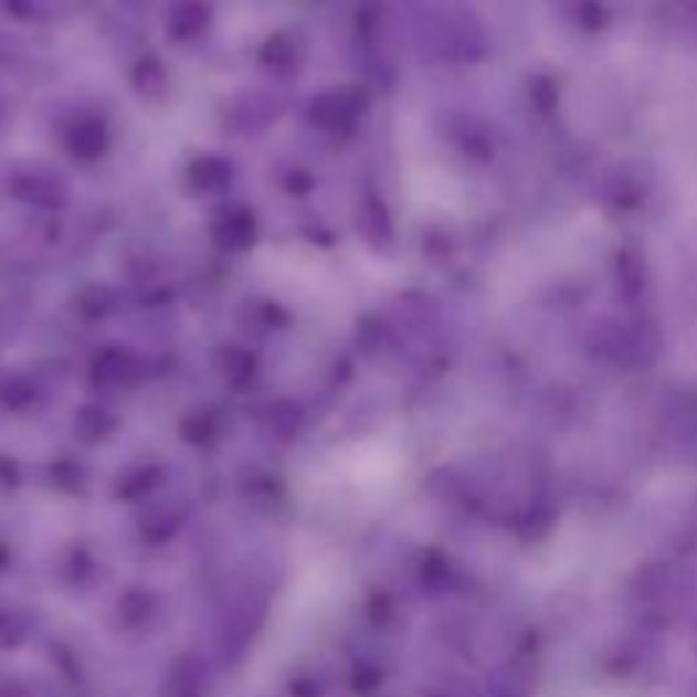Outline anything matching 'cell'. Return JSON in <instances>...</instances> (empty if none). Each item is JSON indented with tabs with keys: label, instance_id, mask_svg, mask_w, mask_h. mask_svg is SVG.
Here are the masks:
<instances>
[{
	"label": "cell",
	"instance_id": "6da1fadb",
	"mask_svg": "<svg viewBox=\"0 0 697 697\" xmlns=\"http://www.w3.org/2000/svg\"><path fill=\"white\" fill-rule=\"evenodd\" d=\"M230 178H232L230 167H226L224 161H219V158H199V161L194 163V169H191V180H194L197 189H202V191L224 189Z\"/></svg>",
	"mask_w": 697,
	"mask_h": 697
},
{
	"label": "cell",
	"instance_id": "7a4b0ae2",
	"mask_svg": "<svg viewBox=\"0 0 697 697\" xmlns=\"http://www.w3.org/2000/svg\"><path fill=\"white\" fill-rule=\"evenodd\" d=\"M104 142H107L104 128L96 126V123H82V126L74 128L72 139H68L72 154L80 158H96L104 150Z\"/></svg>",
	"mask_w": 697,
	"mask_h": 697
},
{
	"label": "cell",
	"instance_id": "3957f363",
	"mask_svg": "<svg viewBox=\"0 0 697 697\" xmlns=\"http://www.w3.org/2000/svg\"><path fill=\"white\" fill-rule=\"evenodd\" d=\"M251 237H254V226L243 213L226 215L224 224L219 226V240L226 249H243V245H249Z\"/></svg>",
	"mask_w": 697,
	"mask_h": 697
},
{
	"label": "cell",
	"instance_id": "277c9868",
	"mask_svg": "<svg viewBox=\"0 0 697 697\" xmlns=\"http://www.w3.org/2000/svg\"><path fill=\"white\" fill-rule=\"evenodd\" d=\"M204 25V9L194 0H183L172 9V28L178 36H194L199 28Z\"/></svg>",
	"mask_w": 697,
	"mask_h": 697
},
{
	"label": "cell",
	"instance_id": "5b68a950",
	"mask_svg": "<svg viewBox=\"0 0 697 697\" xmlns=\"http://www.w3.org/2000/svg\"><path fill=\"white\" fill-rule=\"evenodd\" d=\"M314 117L321 126H344L349 120V102L344 96H325L314 107Z\"/></svg>",
	"mask_w": 697,
	"mask_h": 697
},
{
	"label": "cell",
	"instance_id": "8992f818",
	"mask_svg": "<svg viewBox=\"0 0 697 697\" xmlns=\"http://www.w3.org/2000/svg\"><path fill=\"white\" fill-rule=\"evenodd\" d=\"M28 202L41 204V208H52V204L63 202V191L57 183H50V180H28L25 183V194Z\"/></svg>",
	"mask_w": 697,
	"mask_h": 697
},
{
	"label": "cell",
	"instance_id": "52a82bcc",
	"mask_svg": "<svg viewBox=\"0 0 697 697\" xmlns=\"http://www.w3.org/2000/svg\"><path fill=\"white\" fill-rule=\"evenodd\" d=\"M163 82H167V77H163V72L156 66L154 61H148L137 72V87L145 93V96H156V93L163 87Z\"/></svg>",
	"mask_w": 697,
	"mask_h": 697
},
{
	"label": "cell",
	"instance_id": "ba28073f",
	"mask_svg": "<svg viewBox=\"0 0 697 697\" xmlns=\"http://www.w3.org/2000/svg\"><path fill=\"white\" fill-rule=\"evenodd\" d=\"M292 55H295V52H292L289 41L286 39H275L265 52V57L273 63V66H281V63H292Z\"/></svg>",
	"mask_w": 697,
	"mask_h": 697
}]
</instances>
